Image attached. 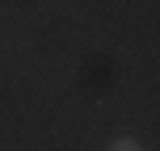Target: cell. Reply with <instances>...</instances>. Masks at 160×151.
<instances>
[{"instance_id":"cell-1","label":"cell","mask_w":160,"mask_h":151,"mask_svg":"<svg viewBox=\"0 0 160 151\" xmlns=\"http://www.w3.org/2000/svg\"><path fill=\"white\" fill-rule=\"evenodd\" d=\"M118 151H139V147L135 143H118Z\"/></svg>"}]
</instances>
